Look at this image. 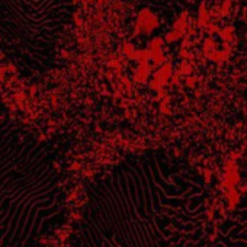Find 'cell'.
<instances>
[{
	"label": "cell",
	"instance_id": "2",
	"mask_svg": "<svg viewBox=\"0 0 247 247\" xmlns=\"http://www.w3.org/2000/svg\"><path fill=\"white\" fill-rule=\"evenodd\" d=\"M141 4H144L157 15L169 18V16H177L188 6L194 4L196 0H138Z\"/></svg>",
	"mask_w": 247,
	"mask_h": 247
},
{
	"label": "cell",
	"instance_id": "1",
	"mask_svg": "<svg viewBox=\"0 0 247 247\" xmlns=\"http://www.w3.org/2000/svg\"><path fill=\"white\" fill-rule=\"evenodd\" d=\"M74 0H0V48L31 74L53 65Z\"/></svg>",
	"mask_w": 247,
	"mask_h": 247
}]
</instances>
